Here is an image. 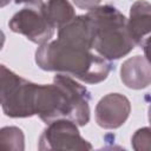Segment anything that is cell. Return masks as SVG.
I'll return each mask as SVG.
<instances>
[{
	"label": "cell",
	"instance_id": "6da1fadb",
	"mask_svg": "<svg viewBox=\"0 0 151 151\" xmlns=\"http://www.w3.org/2000/svg\"><path fill=\"white\" fill-rule=\"evenodd\" d=\"M35 64L44 71L61 73L86 84L104 81L112 70L111 63L94 54L91 47L58 38L39 45Z\"/></svg>",
	"mask_w": 151,
	"mask_h": 151
},
{
	"label": "cell",
	"instance_id": "7a4b0ae2",
	"mask_svg": "<svg viewBox=\"0 0 151 151\" xmlns=\"http://www.w3.org/2000/svg\"><path fill=\"white\" fill-rule=\"evenodd\" d=\"M90 91L72 77L58 73L53 84H38L34 92V116L48 124L57 119H68L78 126L90 122Z\"/></svg>",
	"mask_w": 151,
	"mask_h": 151
},
{
	"label": "cell",
	"instance_id": "3957f363",
	"mask_svg": "<svg viewBox=\"0 0 151 151\" xmlns=\"http://www.w3.org/2000/svg\"><path fill=\"white\" fill-rule=\"evenodd\" d=\"M87 17L92 31V50L101 58L111 61L127 55L134 44L129 34L125 15L112 5L97 6Z\"/></svg>",
	"mask_w": 151,
	"mask_h": 151
},
{
	"label": "cell",
	"instance_id": "277c9868",
	"mask_svg": "<svg viewBox=\"0 0 151 151\" xmlns=\"http://www.w3.org/2000/svg\"><path fill=\"white\" fill-rule=\"evenodd\" d=\"M92 145L80 136L78 125L68 119L47 124L38 140V150H91Z\"/></svg>",
	"mask_w": 151,
	"mask_h": 151
},
{
	"label": "cell",
	"instance_id": "5b68a950",
	"mask_svg": "<svg viewBox=\"0 0 151 151\" xmlns=\"http://www.w3.org/2000/svg\"><path fill=\"white\" fill-rule=\"evenodd\" d=\"M8 26L14 33L22 34L38 45L50 41L55 32L41 12L33 7H25L17 12L8 21Z\"/></svg>",
	"mask_w": 151,
	"mask_h": 151
},
{
	"label": "cell",
	"instance_id": "8992f818",
	"mask_svg": "<svg viewBox=\"0 0 151 151\" xmlns=\"http://www.w3.org/2000/svg\"><path fill=\"white\" fill-rule=\"evenodd\" d=\"M131 112L130 100L122 93H109L97 104L94 118L98 126L114 130L125 124Z\"/></svg>",
	"mask_w": 151,
	"mask_h": 151
},
{
	"label": "cell",
	"instance_id": "52a82bcc",
	"mask_svg": "<svg viewBox=\"0 0 151 151\" xmlns=\"http://www.w3.org/2000/svg\"><path fill=\"white\" fill-rule=\"evenodd\" d=\"M38 84L21 78L18 85L1 104L2 111L11 118H27L34 116V92Z\"/></svg>",
	"mask_w": 151,
	"mask_h": 151
},
{
	"label": "cell",
	"instance_id": "ba28073f",
	"mask_svg": "<svg viewBox=\"0 0 151 151\" xmlns=\"http://www.w3.org/2000/svg\"><path fill=\"white\" fill-rule=\"evenodd\" d=\"M126 26L133 44L143 47L147 53L151 31V5L149 1L137 0L132 4Z\"/></svg>",
	"mask_w": 151,
	"mask_h": 151
},
{
	"label": "cell",
	"instance_id": "9c48e42d",
	"mask_svg": "<svg viewBox=\"0 0 151 151\" xmlns=\"http://www.w3.org/2000/svg\"><path fill=\"white\" fill-rule=\"evenodd\" d=\"M120 79L129 88H146L151 83L149 58L146 55H134L126 59L120 67Z\"/></svg>",
	"mask_w": 151,
	"mask_h": 151
},
{
	"label": "cell",
	"instance_id": "30bf717a",
	"mask_svg": "<svg viewBox=\"0 0 151 151\" xmlns=\"http://www.w3.org/2000/svg\"><path fill=\"white\" fill-rule=\"evenodd\" d=\"M35 8L54 28L61 27L76 17L74 7L68 0H41Z\"/></svg>",
	"mask_w": 151,
	"mask_h": 151
},
{
	"label": "cell",
	"instance_id": "8fae6325",
	"mask_svg": "<svg viewBox=\"0 0 151 151\" xmlns=\"http://www.w3.org/2000/svg\"><path fill=\"white\" fill-rule=\"evenodd\" d=\"M0 150H25V134L18 126H4L0 129Z\"/></svg>",
	"mask_w": 151,
	"mask_h": 151
},
{
	"label": "cell",
	"instance_id": "7c38bea8",
	"mask_svg": "<svg viewBox=\"0 0 151 151\" xmlns=\"http://www.w3.org/2000/svg\"><path fill=\"white\" fill-rule=\"evenodd\" d=\"M21 77L0 64V105L5 101L8 94L18 85Z\"/></svg>",
	"mask_w": 151,
	"mask_h": 151
},
{
	"label": "cell",
	"instance_id": "4fadbf2b",
	"mask_svg": "<svg viewBox=\"0 0 151 151\" xmlns=\"http://www.w3.org/2000/svg\"><path fill=\"white\" fill-rule=\"evenodd\" d=\"M131 145L136 151H149L151 149V134L149 127L138 129L131 138Z\"/></svg>",
	"mask_w": 151,
	"mask_h": 151
},
{
	"label": "cell",
	"instance_id": "5bb4252c",
	"mask_svg": "<svg viewBox=\"0 0 151 151\" xmlns=\"http://www.w3.org/2000/svg\"><path fill=\"white\" fill-rule=\"evenodd\" d=\"M74 2V5L81 9H86L90 11L97 6H99L101 0H72Z\"/></svg>",
	"mask_w": 151,
	"mask_h": 151
},
{
	"label": "cell",
	"instance_id": "9a60e30c",
	"mask_svg": "<svg viewBox=\"0 0 151 151\" xmlns=\"http://www.w3.org/2000/svg\"><path fill=\"white\" fill-rule=\"evenodd\" d=\"M41 0H15V4H26V5H31V6H34L37 7L38 4L40 2Z\"/></svg>",
	"mask_w": 151,
	"mask_h": 151
},
{
	"label": "cell",
	"instance_id": "2e32d148",
	"mask_svg": "<svg viewBox=\"0 0 151 151\" xmlns=\"http://www.w3.org/2000/svg\"><path fill=\"white\" fill-rule=\"evenodd\" d=\"M5 40H6V35H5V33L0 29V51L2 50V47H4V45H5Z\"/></svg>",
	"mask_w": 151,
	"mask_h": 151
},
{
	"label": "cell",
	"instance_id": "e0dca14e",
	"mask_svg": "<svg viewBox=\"0 0 151 151\" xmlns=\"http://www.w3.org/2000/svg\"><path fill=\"white\" fill-rule=\"evenodd\" d=\"M9 2H11V0H0V8L7 6Z\"/></svg>",
	"mask_w": 151,
	"mask_h": 151
}]
</instances>
